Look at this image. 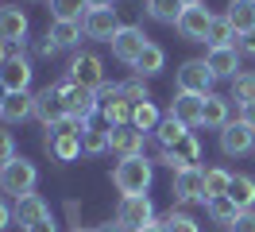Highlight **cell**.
Instances as JSON below:
<instances>
[{
    "label": "cell",
    "instance_id": "cell-49",
    "mask_svg": "<svg viewBox=\"0 0 255 232\" xmlns=\"http://www.w3.org/2000/svg\"><path fill=\"white\" fill-rule=\"evenodd\" d=\"M197 4H201V0H182V8H197Z\"/></svg>",
    "mask_w": 255,
    "mask_h": 232
},
{
    "label": "cell",
    "instance_id": "cell-3",
    "mask_svg": "<svg viewBox=\"0 0 255 232\" xmlns=\"http://www.w3.org/2000/svg\"><path fill=\"white\" fill-rule=\"evenodd\" d=\"M155 221V209H151V198L147 194H131V198H120V209H116V225L124 232H139Z\"/></svg>",
    "mask_w": 255,
    "mask_h": 232
},
{
    "label": "cell",
    "instance_id": "cell-36",
    "mask_svg": "<svg viewBox=\"0 0 255 232\" xmlns=\"http://www.w3.org/2000/svg\"><path fill=\"white\" fill-rule=\"evenodd\" d=\"M162 225H166V232H197V221L186 217V213H170Z\"/></svg>",
    "mask_w": 255,
    "mask_h": 232
},
{
    "label": "cell",
    "instance_id": "cell-5",
    "mask_svg": "<svg viewBox=\"0 0 255 232\" xmlns=\"http://www.w3.org/2000/svg\"><path fill=\"white\" fill-rule=\"evenodd\" d=\"M81 31H85L89 39L112 43V39L120 35V15H116V8H89L85 19H81Z\"/></svg>",
    "mask_w": 255,
    "mask_h": 232
},
{
    "label": "cell",
    "instance_id": "cell-18",
    "mask_svg": "<svg viewBox=\"0 0 255 232\" xmlns=\"http://www.w3.org/2000/svg\"><path fill=\"white\" fill-rule=\"evenodd\" d=\"M201 105H205V97H193V93H178L174 105H170V116L182 120L186 128H197L201 124Z\"/></svg>",
    "mask_w": 255,
    "mask_h": 232
},
{
    "label": "cell",
    "instance_id": "cell-50",
    "mask_svg": "<svg viewBox=\"0 0 255 232\" xmlns=\"http://www.w3.org/2000/svg\"><path fill=\"white\" fill-rule=\"evenodd\" d=\"M74 232H97V229H81V225H78V229H74Z\"/></svg>",
    "mask_w": 255,
    "mask_h": 232
},
{
    "label": "cell",
    "instance_id": "cell-46",
    "mask_svg": "<svg viewBox=\"0 0 255 232\" xmlns=\"http://www.w3.org/2000/svg\"><path fill=\"white\" fill-rule=\"evenodd\" d=\"M139 232H166V225H155V221H151V225H147V229H139Z\"/></svg>",
    "mask_w": 255,
    "mask_h": 232
},
{
    "label": "cell",
    "instance_id": "cell-37",
    "mask_svg": "<svg viewBox=\"0 0 255 232\" xmlns=\"http://www.w3.org/2000/svg\"><path fill=\"white\" fill-rule=\"evenodd\" d=\"M120 97H124V101H128L131 108H135V105H143V101H147L143 81H128V85H120Z\"/></svg>",
    "mask_w": 255,
    "mask_h": 232
},
{
    "label": "cell",
    "instance_id": "cell-10",
    "mask_svg": "<svg viewBox=\"0 0 255 232\" xmlns=\"http://www.w3.org/2000/svg\"><path fill=\"white\" fill-rule=\"evenodd\" d=\"M221 147H224V155H248L255 147V132L244 120L224 124V128H221Z\"/></svg>",
    "mask_w": 255,
    "mask_h": 232
},
{
    "label": "cell",
    "instance_id": "cell-27",
    "mask_svg": "<svg viewBox=\"0 0 255 232\" xmlns=\"http://www.w3.org/2000/svg\"><path fill=\"white\" fill-rule=\"evenodd\" d=\"M47 39H50L54 46H74V43L81 39V23H74V19H54Z\"/></svg>",
    "mask_w": 255,
    "mask_h": 232
},
{
    "label": "cell",
    "instance_id": "cell-1",
    "mask_svg": "<svg viewBox=\"0 0 255 232\" xmlns=\"http://www.w3.org/2000/svg\"><path fill=\"white\" fill-rule=\"evenodd\" d=\"M112 182L116 190L131 198V194H147V186H151V163H147L143 155H131V159H120L116 170H112Z\"/></svg>",
    "mask_w": 255,
    "mask_h": 232
},
{
    "label": "cell",
    "instance_id": "cell-43",
    "mask_svg": "<svg viewBox=\"0 0 255 232\" xmlns=\"http://www.w3.org/2000/svg\"><path fill=\"white\" fill-rule=\"evenodd\" d=\"M8 225H12V209H8V205H4V201H0V232L8 229Z\"/></svg>",
    "mask_w": 255,
    "mask_h": 232
},
{
    "label": "cell",
    "instance_id": "cell-19",
    "mask_svg": "<svg viewBox=\"0 0 255 232\" xmlns=\"http://www.w3.org/2000/svg\"><path fill=\"white\" fill-rule=\"evenodd\" d=\"M197 155H201V143H197V139H193V132H190L182 143H174V147L166 151V159H162V163H166L170 170H186V167H193V163H197Z\"/></svg>",
    "mask_w": 255,
    "mask_h": 232
},
{
    "label": "cell",
    "instance_id": "cell-24",
    "mask_svg": "<svg viewBox=\"0 0 255 232\" xmlns=\"http://www.w3.org/2000/svg\"><path fill=\"white\" fill-rule=\"evenodd\" d=\"M47 151L54 155V159L70 163V159H78V155H81V136H50V132H47Z\"/></svg>",
    "mask_w": 255,
    "mask_h": 232
},
{
    "label": "cell",
    "instance_id": "cell-47",
    "mask_svg": "<svg viewBox=\"0 0 255 232\" xmlns=\"http://www.w3.org/2000/svg\"><path fill=\"white\" fill-rule=\"evenodd\" d=\"M112 0H89V8H109Z\"/></svg>",
    "mask_w": 255,
    "mask_h": 232
},
{
    "label": "cell",
    "instance_id": "cell-33",
    "mask_svg": "<svg viewBox=\"0 0 255 232\" xmlns=\"http://www.w3.org/2000/svg\"><path fill=\"white\" fill-rule=\"evenodd\" d=\"M228 182H232V174H228V170H221V167L205 170V201L224 198V194H228Z\"/></svg>",
    "mask_w": 255,
    "mask_h": 232
},
{
    "label": "cell",
    "instance_id": "cell-34",
    "mask_svg": "<svg viewBox=\"0 0 255 232\" xmlns=\"http://www.w3.org/2000/svg\"><path fill=\"white\" fill-rule=\"evenodd\" d=\"M50 12H54V19H74L78 23L81 12H89V0H50Z\"/></svg>",
    "mask_w": 255,
    "mask_h": 232
},
{
    "label": "cell",
    "instance_id": "cell-41",
    "mask_svg": "<svg viewBox=\"0 0 255 232\" xmlns=\"http://www.w3.org/2000/svg\"><path fill=\"white\" fill-rule=\"evenodd\" d=\"M240 120H244V124H248V128L255 132V101H248V105H240Z\"/></svg>",
    "mask_w": 255,
    "mask_h": 232
},
{
    "label": "cell",
    "instance_id": "cell-38",
    "mask_svg": "<svg viewBox=\"0 0 255 232\" xmlns=\"http://www.w3.org/2000/svg\"><path fill=\"white\" fill-rule=\"evenodd\" d=\"M16 159V143H12V132H4L0 128V167H8Z\"/></svg>",
    "mask_w": 255,
    "mask_h": 232
},
{
    "label": "cell",
    "instance_id": "cell-13",
    "mask_svg": "<svg viewBox=\"0 0 255 232\" xmlns=\"http://www.w3.org/2000/svg\"><path fill=\"white\" fill-rule=\"evenodd\" d=\"M0 81L8 85V93H27V85H31V62L23 54H12L0 66Z\"/></svg>",
    "mask_w": 255,
    "mask_h": 232
},
{
    "label": "cell",
    "instance_id": "cell-22",
    "mask_svg": "<svg viewBox=\"0 0 255 232\" xmlns=\"http://www.w3.org/2000/svg\"><path fill=\"white\" fill-rule=\"evenodd\" d=\"M43 217H50V209H47V201L39 198V194H27V198L16 201V221L23 225V229L35 225V221H43Z\"/></svg>",
    "mask_w": 255,
    "mask_h": 232
},
{
    "label": "cell",
    "instance_id": "cell-14",
    "mask_svg": "<svg viewBox=\"0 0 255 232\" xmlns=\"http://www.w3.org/2000/svg\"><path fill=\"white\" fill-rule=\"evenodd\" d=\"M143 46H147V35L139 27H120V35L112 39V54L120 62H131V66H135V58L143 54Z\"/></svg>",
    "mask_w": 255,
    "mask_h": 232
},
{
    "label": "cell",
    "instance_id": "cell-45",
    "mask_svg": "<svg viewBox=\"0 0 255 232\" xmlns=\"http://www.w3.org/2000/svg\"><path fill=\"white\" fill-rule=\"evenodd\" d=\"M97 232H124L120 225H97Z\"/></svg>",
    "mask_w": 255,
    "mask_h": 232
},
{
    "label": "cell",
    "instance_id": "cell-20",
    "mask_svg": "<svg viewBox=\"0 0 255 232\" xmlns=\"http://www.w3.org/2000/svg\"><path fill=\"white\" fill-rule=\"evenodd\" d=\"M232 97H217V93H209L205 105H201V124L205 128H224V124H232V105H228Z\"/></svg>",
    "mask_w": 255,
    "mask_h": 232
},
{
    "label": "cell",
    "instance_id": "cell-31",
    "mask_svg": "<svg viewBox=\"0 0 255 232\" xmlns=\"http://www.w3.org/2000/svg\"><path fill=\"white\" fill-rule=\"evenodd\" d=\"M159 120H162V116H159V108L151 105V101H143V105L131 108V124H135L143 136H147V132H155V128H159Z\"/></svg>",
    "mask_w": 255,
    "mask_h": 232
},
{
    "label": "cell",
    "instance_id": "cell-17",
    "mask_svg": "<svg viewBox=\"0 0 255 232\" xmlns=\"http://www.w3.org/2000/svg\"><path fill=\"white\" fill-rule=\"evenodd\" d=\"M27 116H35V97L31 93H8V101L0 105V120L19 124V120H27Z\"/></svg>",
    "mask_w": 255,
    "mask_h": 232
},
{
    "label": "cell",
    "instance_id": "cell-48",
    "mask_svg": "<svg viewBox=\"0 0 255 232\" xmlns=\"http://www.w3.org/2000/svg\"><path fill=\"white\" fill-rule=\"evenodd\" d=\"M4 101H8V85L0 81V105H4Z\"/></svg>",
    "mask_w": 255,
    "mask_h": 232
},
{
    "label": "cell",
    "instance_id": "cell-16",
    "mask_svg": "<svg viewBox=\"0 0 255 232\" xmlns=\"http://www.w3.org/2000/svg\"><path fill=\"white\" fill-rule=\"evenodd\" d=\"M23 35H27V15H23V8H19V4H4V8H0V39H4V43H16Z\"/></svg>",
    "mask_w": 255,
    "mask_h": 232
},
{
    "label": "cell",
    "instance_id": "cell-44",
    "mask_svg": "<svg viewBox=\"0 0 255 232\" xmlns=\"http://www.w3.org/2000/svg\"><path fill=\"white\" fill-rule=\"evenodd\" d=\"M12 58V54H8V43H4V39H0V66H4V62Z\"/></svg>",
    "mask_w": 255,
    "mask_h": 232
},
{
    "label": "cell",
    "instance_id": "cell-26",
    "mask_svg": "<svg viewBox=\"0 0 255 232\" xmlns=\"http://www.w3.org/2000/svg\"><path fill=\"white\" fill-rule=\"evenodd\" d=\"M147 12H151V19H159V23H174L182 19V0H147Z\"/></svg>",
    "mask_w": 255,
    "mask_h": 232
},
{
    "label": "cell",
    "instance_id": "cell-25",
    "mask_svg": "<svg viewBox=\"0 0 255 232\" xmlns=\"http://www.w3.org/2000/svg\"><path fill=\"white\" fill-rule=\"evenodd\" d=\"M186 136H190V128H186L182 120H174V116H166V120H159V128H155V139H159V143L166 147V151H170L174 143H182Z\"/></svg>",
    "mask_w": 255,
    "mask_h": 232
},
{
    "label": "cell",
    "instance_id": "cell-40",
    "mask_svg": "<svg viewBox=\"0 0 255 232\" xmlns=\"http://www.w3.org/2000/svg\"><path fill=\"white\" fill-rule=\"evenodd\" d=\"M236 46L244 50V54H252V58H255V27H252V31H244V35L236 39Z\"/></svg>",
    "mask_w": 255,
    "mask_h": 232
},
{
    "label": "cell",
    "instance_id": "cell-30",
    "mask_svg": "<svg viewBox=\"0 0 255 232\" xmlns=\"http://www.w3.org/2000/svg\"><path fill=\"white\" fill-rule=\"evenodd\" d=\"M162 62H166L162 46L147 43V46H143V54L135 58V70H139V77H147V74H159V70H162Z\"/></svg>",
    "mask_w": 255,
    "mask_h": 232
},
{
    "label": "cell",
    "instance_id": "cell-12",
    "mask_svg": "<svg viewBox=\"0 0 255 232\" xmlns=\"http://www.w3.org/2000/svg\"><path fill=\"white\" fill-rule=\"evenodd\" d=\"M109 139H112V151L120 159H131V155H143V132L135 124H120V128H109Z\"/></svg>",
    "mask_w": 255,
    "mask_h": 232
},
{
    "label": "cell",
    "instance_id": "cell-9",
    "mask_svg": "<svg viewBox=\"0 0 255 232\" xmlns=\"http://www.w3.org/2000/svg\"><path fill=\"white\" fill-rule=\"evenodd\" d=\"M174 198L178 201H205V170H197V167L174 170Z\"/></svg>",
    "mask_w": 255,
    "mask_h": 232
},
{
    "label": "cell",
    "instance_id": "cell-28",
    "mask_svg": "<svg viewBox=\"0 0 255 232\" xmlns=\"http://www.w3.org/2000/svg\"><path fill=\"white\" fill-rule=\"evenodd\" d=\"M109 147H112L109 128H85V132H81V151L85 155H105Z\"/></svg>",
    "mask_w": 255,
    "mask_h": 232
},
{
    "label": "cell",
    "instance_id": "cell-8",
    "mask_svg": "<svg viewBox=\"0 0 255 232\" xmlns=\"http://www.w3.org/2000/svg\"><path fill=\"white\" fill-rule=\"evenodd\" d=\"M70 81H78V85L97 93L105 85V66H101V58H97V54H78V58L70 62Z\"/></svg>",
    "mask_w": 255,
    "mask_h": 232
},
{
    "label": "cell",
    "instance_id": "cell-23",
    "mask_svg": "<svg viewBox=\"0 0 255 232\" xmlns=\"http://www.w3.org/2000/svg\"><path fill=\"white\" fill-rule=\"evenodd\" d=\"M224 15H228V23L236 27V35H244V31L255 27V0H232Z\"/></svg>",
    "mask_w": 255,
    "mask_h": 232
},
{
    "label": "cell",
    "instance_id": "cell-7",
    "mask_svg": "<svg viewBox=\"0 0 255 232\" xmlns=\"http://www.w3.org/2000/svg\"><path fill=\"white\" fill-rule=\"evenodd\" d=\"M35 116L54 128L58 120H66V101H62V85H47L43 93H35Z\"/></svg>",
    "mask_w": 255,
    "mask_h": 232
},
{
    "label": "cell",
    "instance_id": "cell-29",
    "mask_svg": "<svg viewBox=\"0 0 255 232\" xmlns=\"http://www.w3.org/2000/svg\"><path fill=\"white\" fill-rule=\"evenodd\" d=\"M232 39H240L236 27L228 23V15H213V27H209V46H232Z\"/></svg>",
    "mask_w": 255,
    "mask_h": 232
},
{
    "label": "cell",
    "instance_id": "cell-11",
    "mask_svg": "<svg viewBox=\"0 0 255 232\" xmlns=\"http://www.w3.org/2000/svg\"><path fill=\"white\" fill-rule=\"evenodd\" d=\"M209 27H213V15L197 4V8H186L182 19H178V31H182V39H190V43H205L209 39Z\"/></svg>",
    "mask_w": 255,
    "mask_h": 232
},
{
    "label": "cell",
    "instance_id": "cell-21",
    "mask_svg": "<svg viewBox=\"0 0 255 232\" xmlns=\"http://www.w3.org/2000/svg\"><path fill=\"white\" fill-rule=\"evenodd\" d=\"M228 198L240 205V213H252V205H255V178H248V174H232Z\"/></svg>",
    "mask_w": 255,
    "mask_h": 232
},
{
    "label": "cell",
    "instance_id": "cell-39",
    "mask_svg": "<svg viewBox=\"0 0 255 232\" xmlns=\"http://www.w3.org/2000/svg\"><path fill=\"white\" fill-rule=\"evenodd\" d=\"M232 232H255V213H240L232 221Z\"/></svg>",
    "mask_w": 255,
    "mask_h": 232
},
{
    "label": "cell",
    "instance_id": "cell-32",
    "mask_svg": "<svg viewBox=\"0 0 255 232\" xmlns=\"http://www.w3.org/2000/svg\"><path fill=\"white\" fill-rule=\"evenodd\" d=\"M205 205H209V217H213V221H221V225H232V221L240 217V205H236L232 198H228V194H224V198L205 201Z\"/></svg>",
    "mask_w": 255,
    "mask_h": 232
},
{
    "label": "cell",
    "instance_id": "cell-4",
    "mask_svg": "<svg viewBox=\"0 0 255 232\" xmlns=\"http://www.w3.org/2000/svg\"><path fill=\"white\" fill-rule=\"evenodd\" d=\"M62 101H66V116H74V120H81V124L101 108L97 93L85 89V85H78V81H62Z\"/></svg>",
    "mask_w": 255,
    "mask_h": 232
},
{
    "label": "cell",
    "instance_id": "cell-2",
    "mask_svg": "<svg viewBox=\"0 0 255 232\" xmlns=\"http://www.w3.org/2000/svg\"><path fill=\"white\" fill-rule=\"evenodd\" d=\"M35 178H39V170H35V163H27V159H12L8 167H0V190L4 194H12V198H27L35 190Z\"/></svg>",
    "mask_w": 255,
    "mask_h": 232
},
{
    "label": "cell",
    "instance_id": "cell-6",
    "mask_svg": "<svg viewBox=\"0 0 255 232\" xmlns=\"http://www.w3.org/2000/svg\"><path fill=\"white\" fill-rule=\"evenodd\" d=\"M213 85V70L205 66V58H190L178 70V93H193V97H209Z\"/></svg>",
    "mask_w": 255,
    "mask_h": 232
},
{
    "label": "cell",
    "instance_id": "cell-15",
    "mask_svg": "<svg viewBox=\"0 0 255 232\" xmlns=\"http://www.w3.org/2000/svg\"><path fill=\"white\" fill-rule=\"evenodd\" d=\"M205 66L213 70V77H236V74H240V54H236V46H209Z\"/></svg>",
    "mask_w": 255,
    "mask_h": 232
},
{
    "label": "cell",
    "instance_id": "cell-35",
    "mask_svg": "<svg viewBox=\"0 0 255 232\" xmlns=\"http://www.w3.org/2000/svg\"><path fill=\"white\" fill-rule=\"evenodd\" d=\"M232 101H240V105L255 101V74H236L232 77Z\"/></svg>",
    "mask_w": 255,
    "mask_h": 232
},
{
    "label": "cell",
    "instance_id": "cell-42",
    "mask_svg": "<svg viewBox=\"0 0 255 232\" xmlns=\"http://www.w3.org/2000/svg\"><path fill=\"white\" fill-rule=\"evenodd\" d=\"M23 232H58V229H54V221H50V217H43V221H35V225H27Z\"/></svg>",
    "mask_w": 255,
    "mask_h": 232
}]
</instances>
